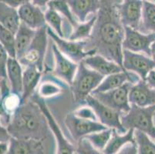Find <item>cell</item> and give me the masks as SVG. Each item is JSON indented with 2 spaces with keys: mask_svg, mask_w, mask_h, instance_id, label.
<instances>
[{
  "mask_svg": "<svg viewBox=\"0 0 155 154\" xmlns=\"http://www.w3.org/2000/svg\"><path fill=\"white\" fill-rule=\"evenodd\" d=\"M101 7L90 38L86 39L85 51H94L123 68L124 26L118 12L119 0H100ZM124 69V68H123Z\"/></svg>",
  "mask_w": 155,
  "mask_h": 154,
  "instance_id": "cell-1",
  "label": "cell"
},
{
  "mask_svg": "<svg viewBox=\"0 0 155 154\" xmlns=\"http://www.w3.org/2000/svg\"><path fill=\"white\" fill-rule=\"evenodd\" d=\"M6 128L12 137L43 140L56 149V139L46 117L39 106L30 99L15 110Z\"/></svg>",
  "mask_w": 155,
  "mask_h": 154,
  "instance_id": "cell-2",
  "label": "cell"
},
{
  "mask_svg": "<svg viewBox=\"0 0 155 154\" xmlns=\"http://www.w3.org/2000/svg\"><path fill=\"white\" fill-rule=\"evenodd\" d=\"M104 77L88 67L83 61L79 63L74 79L70 85L74 103H85L86 98L99 86Z\"/></svg>",
  "mask_w": 155,
  "mask_h": 154,
  "instance_id": "cell-3",
  "label": "cell"
},
{
  "mask_svg": "<svg viewBox=\"0 0 155 154\" xmlns=\"http://www.w3.org/2000/svg\"><path fill=\"white\" fill-rule=\"evenodd\" d=\"M154 112L155 106L142 107L136 104H130L129 111L120 115L121 123L126 130L139 129L148 134L155 140V126L153 120Z\"/></svg>",
  "mask_w": 155,
  "mask_h": 154,
  "instance_id": "cell-4",
  "label": "cell"
},
{
  "mask_svg": "<svg viewBox=\"0 0 155 154\" xmlns=\"http://www.w3.org/2000/svg\"><path fill=\"white\" fill-rule=\"evenodd\" d=\"M47 25L36 30L35 36L26 51V54L19 61L21 65L26 66H34L39 71H43L44 60L48 46Z\"/></svg>",
  "mask_w": 155,
  "mask_h": 154,
  "instance_id": "cell-5",
  "label": "cell"
},
{
  "mask_svg": "<svg viewBox=\"0 0 155 154\" xmlns=\"http://www.w3.org/2000/svg\"><path fill=\"white\" fill-rule=\"evenodd\" d=\"M30 100L35 102L39 109L41 110L42 113L44 116L46 117V122H47L49 128L53 133L56 143V153L58 154H73L75 153L76 146L73 144L70 143L67 139L64 136L63 132H62L60 127L59 126L58 123L55 120L54 116H53L49 107L46 105L44 98L40 96H35L34 94L30 97Z\"/></svg>",
  "mask_w": 155,
  "mask_h": 154,
  "instance_id": "cell-6",
  "label": "cell"
},
{
  "mask_svg": "<svg viewBox=\"0 0 155 154\" xmlns=\"http://www.w3.org/2000/svg\"><path fill=\"white\" fill-rule=\"evenodd\" d=\"M134 83L127 82L121 87L114 90L101 93H94L91 95L107 105L117 110L120 114L127 113L130 109L129 93Z\"/></svg>",
  "mask_w": 155,
  "mask_h": 154,
  "instance_id": "cell-7",
  "label": "cell"
},
{
  "mask_svg": "<svg viewBox=\"0 0 155 154\" xmlns=\"http://www.w3.org/2000/svg\"><path fill=\"white\" fill-rule=\"evenodd\" d=\"M47 33L48 36L55 42L59 50L75 63H80L87 56L96 54L94 51H85L86 40H67L58 36L50 26H47Z\"/></svg>",
  "mask_w": 155,
  "mask_h": 154,
  "instance_id": "cell-8",
  "label": "cell"
},
{
  "mask_svg": "<svg viewBox=\"0 0 155 154\" xmlns=\"http://www.w3.org/2000/svg\"><path fill=\"white\" fill-rule=\"evenodd\" d=\"M85 104L94 110L98 121L106 126L117 129L120 134H124L127 131L121 123V114L118 111L101 103L91 94L86 98Z\"/></svg>",
  "mask_w": 155,
  "mask_h": 154,
  "instance_id": "cell-9",
  "label": "cell"
},
{
  "mask_svg": "<svg viewBox=\"0 0 155 154\" xmlns=\"http://www.w3.org/2000/svg\"><path fill=\"white\" fill-rule=\"evenodd\" d=\"M155 41V32L143 33L137 29L124 26L123 49L143 53L150 57V45Z\"/></svg>",
  "mask_w": 155,
  "mask_h": 154,
  "instance_id": "cell-10",
  "label": "cell"
},
{
  "mask_svg": "<svg viewBox=\"0 0 155 154\" xmlns=\"http://www.w3.org/2000/svg\"><path fill=\"white\" fill-rule=\"evenodd\" d=\"M65 125L76 142L88 134L104 130L108 128L99 121L80 118L73 113L67 114L65 118Z\"/></svg>",
  "mask_w": 155,
  "mask_h": 154,
  "instance_id": "cell-11",
  "label": "cell"
},
{
  "mask_svg": "<svg viewBox=\"0 0 155 154\" xmlns=\"http://www.w3.org/2000/svg\"><path fill=\"white\" fill-rule=\"evenodd\" d=\"M123 68L124 70L136 73L145 80L149 72L155 69V61L143 53L123 49Z\"/></svg>",
  "mask_w": 155,
  "mask_h": 154,
  "instance_id": "cell-12",
  "label": "cell"
},
{
  "mask_svg": "<svg viewBox=\"0 0 155 154\" xmlns=\"http://www.w3.org/2000/svg\"><path fill=\"white\" fill-rule=\"evenodd\" d=\"M8 154L55 153L56 149L43 140L11 137Z\"/></svg>",
  "mask_w": 155,
  "mask_h": 154,
  "instance_id": "cell-13",
  "label": "cell"
},
{
  "mask_svg": "<svg viewBox=\"0 0 155 154\" xmlns=\"http://www.w3.org/2000/svg\"><path fill=\"white\" fill-rule=\"evenodd\" d=\"M143 0H122L118 4L120 19L124 26L139 29L141 22Z\"/></svg>",
  "mask_w": 155,
  "mask_h": 154,
  "instance_id": "cell-14",
  "label": "cell"
},
{
  "mask_svg": "<svg viewBox=\"0 0 155 154\" xmlns=\"http://www.w3.org/2000/svg\"><path fill=\"white\" fill-rule=\"evenodd\" d=\"M52 50L55 61L53 75L70 85L77 73L78 63L72 61L71 59L63 55L56 47L55 43L52 46Z\"/></svg>",
  "mask_w": 155,
  "mask_h": 154,
  "instance_id": "cell-15",
  "label": "cell"
},
{
  "mask_svg": "<svg viewBox=\"0 0 155 154\" xmlns=\"http://www.w3.org/2000/svg\"><path fill=\"white\" fill-rule=\"evenodd\" d=\"M130 104L139 106H155V89L152 88L145 80H140L134 84L129 93Z\"/></svg>",
  "mask_w": 155,
  "mask_h": 154,
  "instance_id": "cell-16",
  "label": "cell"
},
{
  "mask_svg": "<svg viewBox=\"0 0 155 154\" xmlns=\"http://www.w3.org/2000/svg\"><path fill=\"white\" fill-rule=\"evenodd\" d=\"M17 10L21 22L35 30L47 25L45 19V13L41 8L32 2L21 5Z\"/></svg>",
  "mask_w": 155,
  "mask_h": 154,
  "instance_id": "cell-17",
  "label": "cell"
},
{
  "mask_svg": "<svg viewBox=\"0 0 155 154\" xmlns=\"http://www.w3.org/2000/svg\"><path fill=\"white\" fill-rule=\"evenodd\" d=\"M140 80L141 79L140 78V76L137 75L136 73L127 71V70H123L119 73H113V74L105 76V78H104L102 82L92 92V93L107 92L111 90H114V89L121 87L127 82H130V83L135 84Z\"/></svg>",
  "mask_w": 155,
  "mask_h": 154,
  "instance_id": "cell-18",
  "label": "cell"
},
{
  "mask_svg": "<svg viewBox=\"0 0 155 154\" xmlns=\"http://www.w3.org/2000/svg\"><path fill=\"white\" fill-rule=\"evenodd\" d=\"M88 67L104 76L124 70L119 64L99 54L87 56L83 60Z\"/></svg>",
  "mask_w": 155,
  "mask_h": 154,
  "instance_id": "cell-19",
  "label": "cell"
},
{
  "mask_svg": "<svg viewBox=\"0 0 155 154\" xmlns=\"http://www.w3.org/2000/svg\"><path fill=\"white\" fill-rule=\"evenodd\" d=\"M72 12L80 22L87 21L90 14H97L100 7V0H67Z\"/></svg>",
  "mask_w": 155,
  "mask_h": 154,
  "instance_id": "cell-20",
  "label": "cell"
},
{
  "mask_svg": "<svg viewBox=\"0 0 155 154\" xmlns=\"http://www.w3.org/2000/svg\"><path fill=\"white\" fill-rule=\"evenodd\" d=\"M43 72L39 71L34 66H27L23 71L22 76V94L21 98V104L29 100L34 94L38 83L41 79Z\"/></svg>",
  "mask_w": 155,
  "mask_h": 154,
  "instance_id": "cell-21",
  "label": "cell"
},
{
  "mask_svg": "<svg viewBox=\"0 0 155 154\" xmlns=\"http://www.w3.org/2000/svg\"><path fill=\"white\" fill-rule=\"evenodd\" d=\"M7 77L10 85V92L22 97V65L16 58L9 57L7 62Z\"/></svg>",
  "mask_w": 155,
  "mask_h": 154,
  "instance_id": "cell-22",
  "label": "cell"
},
{
  "mask_svg": "<svg viewBox=\"0 0 155 154\" xmlns=\"http://www.w3.org/2000/svg\"><path fill=\"white\" fill-rule=\"evenodd\" d=\"M36 32V30L29 27L26 24L21 22L17 32H15V50L16 59L18 60L26 54Z\"/></svg>",
  "mask_w": 155,
  "mask_h": 154,
  "instance_id": "cell-23",
  "label": "cell"
},
{
  "mask_svg": "<svg viewBox=\"0 0 155 154\" xmlns=\"http://www.w3.org/2000/svg\"><path fill=\"white\" fill-rule=\"evenodd\" d=\"M134 129H129L124 134H120L115 129H113L112 136L106 146L103 153L115 154L118 153L120 149L128 143H134Z\"/></svg>",
  "mask_w": 155,
  "mask_h": 154,
  "instance_id": "cell-24",
  "label": "cell"
},
{
  "mask_svg": "<svg viewBox=\"0 0 155 154\" xmlns=\"http://www.w3.org/2000/svg\"><path fill=\"white\" fill-rule=\"evenodd\" d=\"M20 24L17 8L0 1V25L15 34Z\"/></svg>",
  "mask_w": 155,
  "mask_h": 154,
  "instance_id": "cell-25",
  "label": "cell"
},
{
  "mask_svg": "<svg viewBox=\"0 0 155 154\" xmlns=\"http://www.w3.org/2000/svg\"><path fill=\"white\" fill-rule=\"evenodd\" d=\"M138 30L143 33L155 32V2L143 0L141 22Z\"/></svg>",
  "mask_w": 155,
  "mask_h": 154,
  "instance_id": "cell-26",
  "label": "cell"
},
{
  "mask_svg": "<svg viewBox=\"0 0 155 154\" xmlns=\"http://www.w3.org/2000/svg\"><path fill=\"white\" fill-rule=\"evenodd\" d=\"M97 14H94L88 21L80 22L73 27V31L69 36V39L73 41L86 40L89 39L92 33L93 28L95 25Z\"/></svg>",
  "mask_w": 155,
  "mask_h": 154,
  "instance_id": "cell-27",
  "label": "cell"
},
{
  "mask_svg": "<svg viewBox=\"0 0 155 154\" xmlns=\"http://www.w3.org/2000/svg\"><path fill=\"white\" fill-rule=\"evenodd\" d=\"M135 143L139 154H155V141L152 140L148 134L139 129L134 132Z\"/></svg>",
  "mask_w": 155,
  "mask_h": 154,
  "instance_id": "cell-28",
  "label": "cell"
},
{
  "mask_svg": "<svg viewBox=\"0 0 155 154\" xmlns=\"http://www.w3.org/2000/svg\"><path fill=\"white\" fill-rule=\"evenodd\" d=\"M47 6L48 8L54 9L60 15H63L72 27H74L78 24V20L72 12L67 0H52L47 4Z\"/></svg>",
  "mask_w": 155,
  "mask_h": 154,
  "instance_id": "cell-29",
  "label": "cell"
},
{
  "mask_svg": "<svg viewBox=\"0 0 155 154\" xmlns=\"http://www.w3.org/2000/svg\"><path fill=\"white\" fill-rule=\"evenodd\" d=\"M112 130L113 129L111 128H107L104 130L88 134L85 137L92 143L96 149L101 152H103L106 146L107 145L108 142L110 139L111 136H112Z\"/></svg>",
  "mask_w": 155,
  "mask_h": 154,
  "instance_id": "cell-30",
  "label": "cell"
},
{
  "mask_svg": "<svg viewBox=\"0 0 155 154\" xmlns=\"http://www.w3.org/2000/svg\"><path fill=\"white\" fill-rule=\"evenodd\" d=\"M0 43L2 45L9 57L16 58L15 34L0 25Z\"/></svg>",
  "mask_w": 155,
  "mask_h": 154,
  "instance_id": "cell-31",
  "label": "cell"
},
{
  "mask_svg": "<svg viewBox=\"0 0 155 154\" xmlns=\"http://www.w3.org/2000/svg\"><path fill=\"white\" fill-rule=\"evenodd\" d=\"M44 13L45 19H46L48 26H50L60 37L64 38V32H63V19L61 15L52 8H48Z\"/></svg>",
  "mask_w": 155,
  "mask_h": 154,
  "instance_id": "cell-32",
  "label": "cell"
},
{
  "mask_svg": "<svg viewBox=\"0 0 155 154\" xmlns=\"http://www.w3.org/2000/svg\"><path fill=\"white\" fill-rule=\"evenodd\" d=\"M61 88L53 82H43L39 88V95L43 98L55 97L61 93Z\"/></svg>",
  "mask_w": 155,
  "mask_h": 154,
  "instance_id": "cell-33",
  "label": "cell"
},
{
  "mask_svg": "<svg viewBox=\"0 0 155 154\" xmlns=\"http://www.w3.org/2000/svg\"><path fill=\"white\" fill-rule=\"evenodd\" d=\"M75 153L78 154H99L100 151L96 149L94 146L87 138L84 136L77 141Z\"/></svg>",
  "mask_w": 155,
  "mask_h": 154,
  "instance_id": "cell-34",
  "label": "cell"
},
{
  "mask_svg": "<svg viewBox=\"0 0 155 154\" xmlns=\"http://www.w3.org/2000/svg\"><path fill=\"white\" fill-rule=\"evenodd\" d=\"M9 57L5 48L0 43V82L2 80H8L6 67Z\"/></svg>",
  "mask_w": 155,
  "mask_h": 154,
  "instance_id": "cell-35",
  "label": "cell"
},
{
  "mask_svg": "<svg viewBox=\"0 0 155 154\" xmlns=\"http://www.w3.org/2000/svg\"><path fill=\"white\" fill-rule=\"evenodd\" d=\"M73 113L75 114L77 116L80 117V118L85 119V120H94V121H98L97 115L94 113V110L91 108V106H83L78 108Z\"/></svg>",
  "mask_w": 155,
  "mask_h": 154,
  "instance_id": "cell-36",
  "label": "cell"
},
{
  "mask_svg": "<svg viewBox=\"0 0 155 154\" xmlns=\"http://www.w3.org/2000/svg\"><path fill=\"white\" fill-rule=\"evenodd\" d=\"M118 153L120 154H136L138 153L137 146L136 143H128L121 148Z\"/></svg>",
  "mask_w": 155,
  "mask_h": 154,
  "instance_id": "cell-37",
  "label": "cell"
},
{
  "mask_svg": "<svg viewBox=\"0 0 155 154\" xmlns=\"http://www.w3.org/2000/svg\"><path fill=\"white\" fill-rule=\"evenodd\" d=\"M0 1L5 2L7 5H10V6L13 7V8H18L21 5L27 3L29 2H31L32 0H0Z\"/></svg>",
  "mask_w": 155,
  "mask_h": 154,
  "instance_id": "cell-38",
  "label": "cell"
},
{
  "mask_svg": "<svg viewBox=\"0 0 155 154\" xmlns=\"http://www.w3.org/2000/svg\"><path fill=\"white\" fill-rule=\"evenodd\" d=\"M12 137L9 134V131L5 126H3L0 123V141H7L9 142L10 138Z\"/></svg>",
  "mask_w": 155,
  "mask_h": 154,
  "instance_id": "cell-39",
  "label": "cell"
},
{
  "mask_svg": "<svg viewBox=\"0 0 155 154\" xmlns=\"http://www.w3.org/2000/svg\"><path fill=\"white\" fill-rule=\"evenodd\" d=\"M145 81L148 83L152 88L155 89V69L149 72L146 79H145Z\"/></svg>",
  "mask_w": 155,
  "mask_h": 154,
  "instance_id": "cell-40",
  "label": "cell"
},
{
  "mask_svg": "<svg viewBox=\"0 0 155 154\" xmlns=\"http://www.w3.org/2000/svg\"><path fill=\"white\" fill-rule=\"evenodd\" d=\"M9 143L7 141H0V154H6L9 152Z\"/></svg>",
  "mask_w": 155,
  "mask_h": 154,
  "instance_id": "cell-41",
  "label": "cell"
},
{
  "mask_svg": "<svg viewBox=\"0 0 155 154\" xmlns=\"http://www.w3.org/2000/svg\"><path fill=\"white\" fill-rule=\"evenodd\" d=\"M50 1H52V0H32L31 2L41 8V7H45L46 5H47V4Z\"/></svg>",
  "mask_w": 155,
  "mask_h": 154,
  "instance_id": "cell-42",
  "label": "cell"
},
{
  "mask_svg": "<svg viewBox=\"0 0 155 154\" xmlns=\"http://www.w3.org/2000/svg\"><path fill=\"white\" fill-rule=\"evenodd\" d=\"M150 57L155 61V41L150 45Z\"/></svg>",
  "mask_w": 155,
  "mask_h": 154,
  "instance_id": "cell-43",
  "label": "cell"
},
{
  "mask_svg": "<svg viewBox=\"0 0 155 154\" xmlns=\"http://www.w3.org/2000/svg\"><path fill=\"white\" fill-rule=\"evenodd\" d=\"M153 124H154V126H155V112H154V113H153Z\"/></svg>",
  "mask_w": 155,
  "mask_h": 154,
  "instance_id": "cell-44",
  "label": "cell"
},
{
  "mask_svg": "<svg viewBox=\"0 0 155 154\" xmlns=\"http://www.w3.org/2000/svg\"><path fill=\"white\" fill-rule=\"evenodd\" d=\"M146 1H150V2H155V0H146Z\"/></svg>",
  "mask_w": 155,
  "mask_h": 154,
  "instance_id": "cell-45",
  "label": "cell"
},
{
  "mask_svg": "<svg viewBox=\"0 0 155 154\" xmlns=\"http://www.w3.org/2000/svg\"><path fill=\"white\" fill-rule=\"evenodd\" d=\"M154 141H155V140H154Z\"/></svg>",
  "mask_w": 155,
  "mask_h": 154,
  "instance_id": "cell-46",
  "label": "cell"
}]
</instances>
